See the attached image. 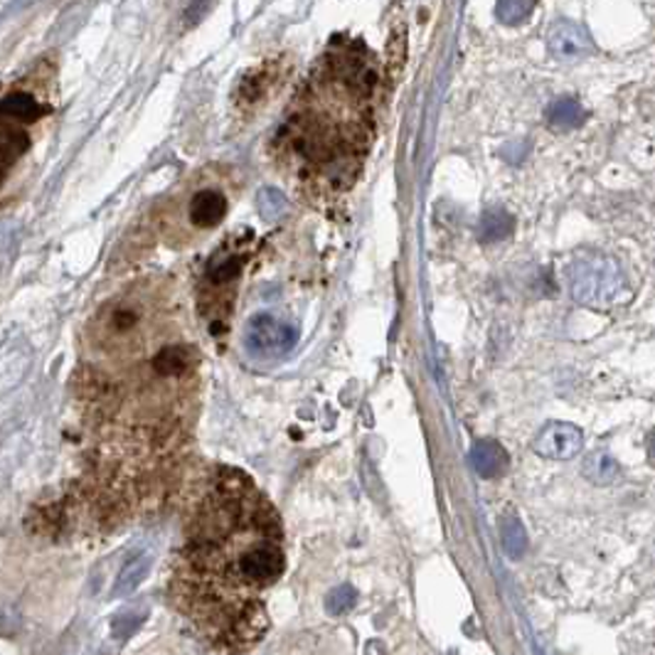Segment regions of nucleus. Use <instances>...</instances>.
Returning <instances> with one entry per match:
<instances>
[{
  "mask_svg": "<svg viewBox=\"0 0 655 655\" xmlns=\"http://www.w3.org/2000/svg\"><path fill=\"white\" fill-rule=\"evenodd\" d=\"M227 215V198L219 190H200L192 195L188 217L198 229H212Z\"/></svg>",
  "mask_w": 655,
  "mask_h": 655,
  "instance_id": "20e7f679",
  "label": "nucleus"
},
{
  "mask_svg": "<svg viewBox=\"0 0 655 655\" xmlns=\"http://www.w3.org/2000/svg\"><path fill=\"white\" fill-rule=\"evenodd\" d=\"M146 567H148L146 560H133L123 567L119 574V582H117V594H129L136 590L143 580V574H146Z\"/></svg>",
  "mask_w": 655,
  "mask_h": 655,
  "instance_id": "9d476101",
  "label": "nucleus"
},
{
  "mask_svg": "<svg viewBox=\"0 0 655 655\" xmlns=\"http://www.w3.org/2000/svg\"><path fill=\"white\" fill-rule=\"evenodd\" d=\"M296 327L284 321H278L272 313H257L252 321L247 323L245 343L247 348L262 358H272V355H284L296 345Z\"/></svg>",
  "mask_w": 655,
  "mask_h": 655,
  "instance_id": "7ed1b4c3",
  "label": "nucleus"
},
{
  "mask_svg": "<svg viewBox=\"0 0 655 655\" xmlns=\"http://www.w3.org/2000/svg\"><path fill=\"white\" fill-rule=\"evenodd\" d=\"M537 0H498V17L503 23H520L535 11Z\"/></svg>",
  "mask_w": 655,
  "mask_h": 655,
  "instance_id": "1a4fd4ad",
  "label": "nucleus"
},
{
  "mask_svg": "<svg viewBox=\"0 0 655 655\" xmlns=\"http://www.w3.org/2000/svg\"><path fill=\"white\" fill-rule=\"evenodd\" d=\"M513 217L508 215L503 210H490L480 219V237L486 239V242H496V239H505L510 233H513Z\"/></svg>",
  "mask_w": 655,
  "mask_h": 655,
  "instance_id": "0eeeda50",
  "label": "nucleus"
},
{
  "mask_svg": "<svg viewBox=\"0 0 655 655\" xmlns=\"http://www.w3.org/2000/svg\"><path fill=\"white\" fill-rule=\"evenodd\" d=\"M242 245V239H237L235 245H227L210 259L207 272H205V286L207 294L202 298V311L210 315V327L212 333L219 335L225 327V318L229 315V303L235 298V286L239 276L245 272V264L249 259V252Z\"/></svg>",
  "mask_w": 655,
  "mask_h": 655,
  "instance_id": "f03ea898",
  "label": "nucleus"
},
{
  "mask_svg": "<svg viewBox=\"0 0 655 655\" xmlns=\"http://www.w3.org/2000/svg\"><path fill=\"white\" fill-rule=\"evenodd\" d=\"M284 567L276 510L245 474L227 471L192 517L172 592L205 639L239 653L266 631L264 594Z\"/></svg>",
  "mask_w": 655,
  "mask_h": 655,
  "instance_id": "f257e3e1",
  "label": "nucleus"
},
{
  "mask_svg": "<svg viewBox=\"0 0 655 655\" xmlns=\"http://www.w3.org/2000/svg\"><path fill=\"white\" fill-rule=\"evenodd\" d=\"M547 117L557 131H572L584 121V109L574 99H560L550 106Z\"/></svg>",
  "mask_w": 655,
  "mask_h": 655,
  "instance_id": "423d86ee",
  "label": "nucleus"
},
{
  "mask_svg": "<svg viewBox=\"0 0 655 655\" xmlns=\"http://www.w3.org/2000/svg\"><path fill=\"white\" fill-rule=\"evenodd\" d=\"M550 47L557 57H576L584 47V35L572 25H560L552 35Z\"/></svg>",
  "mask_w": 655,
  "mask_h": 655,
  "instance_id": "6e6552de",
  "label": "nucleus"
},
{
  "mask_svg": "<svg viewBox=\"0 0 655 655\" xmlns=\"http://www.w3.org/2000/svg\"><path fill=\"white\" fill-rule=\"evenodd\" d=\"M17 117H21V114L13 111L11 106L0 109V182H3L8 168L13 166L15 158L21 156L23 151L25 131L23 127H17Z\"/></svg>",
  "mask_w": 655,
  "mask_h": 655,
  "instance_id": "39448f33",
  "label": "nucleus"
}]
</instances>
